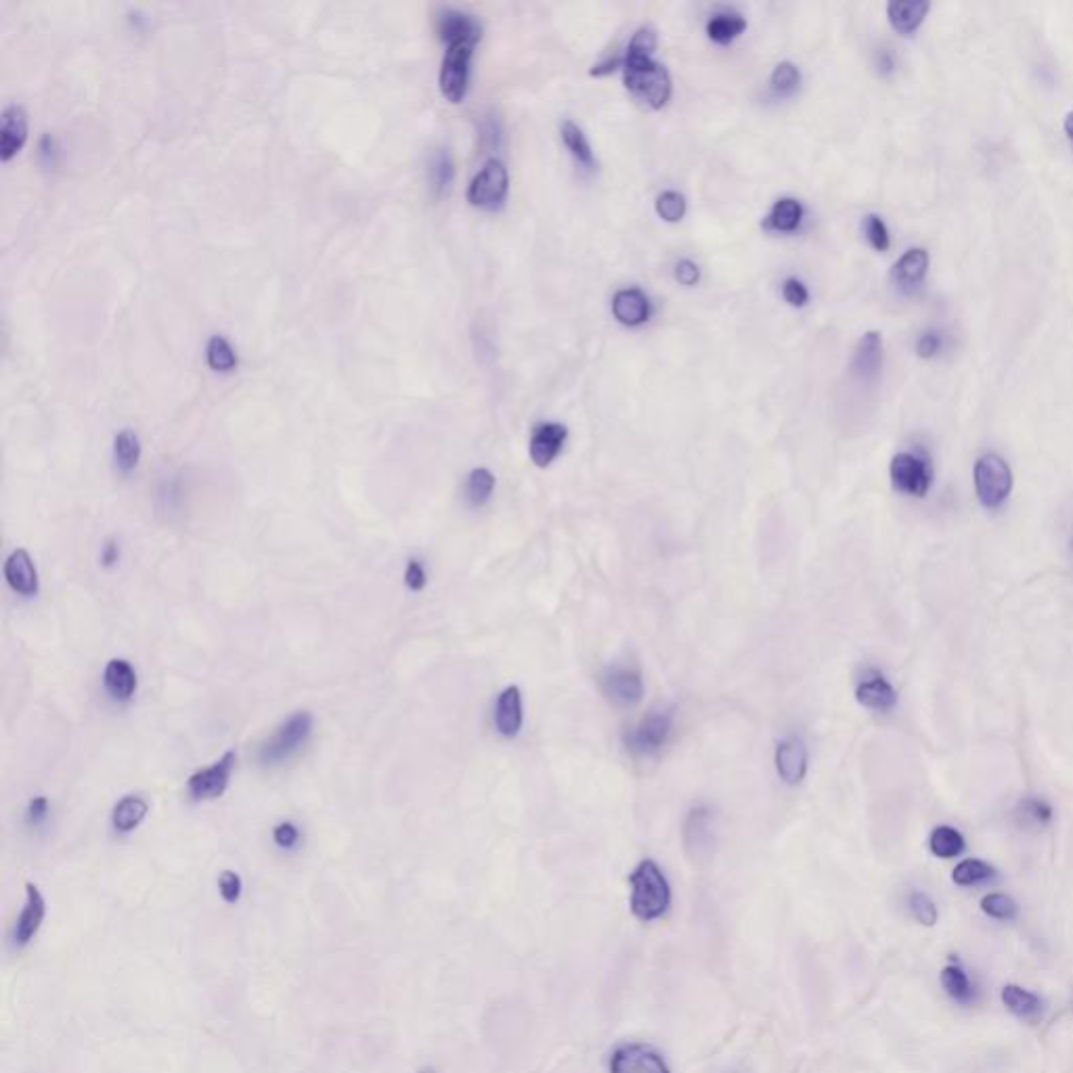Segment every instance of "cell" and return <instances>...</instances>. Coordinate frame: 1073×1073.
I'll list each match as a JSON object with an SVG mask.
<instances>
[{"label": "cell", "mask_w": 1073, "mask_h": 1073, "mask_svg": "<svg viewBox=\"0 0 1073 1073\" xmlns=\"http://www.w3.org/2000/svg\"><path fill=\"white\" fill-rule=\"evenodd\" d=\"M114 459L116 466L128 474L133 472L141 462V441L135 430H120L114 439Z\"/></svg>", "instance_id": "31"}, {"label": "cell", "mask_w": 1073, "mask_h": 1073, "mask_svg": "<svg viewBox=\"0 0 1073 1073\" xmlns=\"http://www.w3.org/2000/svg\"><path fill=\"white\" fill-rule=\"evenodd\" d=\"M273 841L281 849H292L300 841V828L294 822H281L273 828Z\"/></svg>", "instance_id": "47"}, {"label": "cell", "mask_w": 1073, "mask_h": 1073, "mask_svg": "<svg viewBox=\"0 0 1073 1073\" xmlns=\"http://www.w3.org/2000/svg\"><path fill=\"white\" fill-rule=\"evenodd\" d=\"M931 11L929 0H893L887 5V17L891 28L902 34L912 36L923 26L927 13Z\"/></svg>", "instance_id": "23"}, {"label": "cell", "mask_w": 1073, "mask_h": 1073, "mask_svg": "<svg viewBox=\"0 0 1073 1073\" xmlns=\"http://www.w3.org/2000/svg\"><path fill=\"white\" fill-rule=\"evenodd\" d=\"M147 814L149 803L139 795H128L116 803L112 812V826L114 830L122 832V835H128V832L137 830L143 824Z\"/></svg>", "instance_id": "26"}, {"label": "cell", "mask_w": 1073, "mask_h": 1073, "mask_svg": "<svg viewBox=\"0 0 1073 1073\" xmlns=\"http://www.w3.org/2000/svg\"><path fill=\"white\" fill-rule=\"evenodd\" d=\"M992 877H996L994 866H990L988 862H983V860H975V858L960 862L952 872L954 883L962 885V887L979 885L983 881H990Z\"/></svg>", "instance_id": "36"}, {"label": "cell", "mask_w": 1073, "mask_h": 1073, "mask_svg": "<svg viewBox=\"0 0 1073 1073\" xmlns=\"http://www.w3.org/2000/svg\"><path fill=\"white\" fill-rule=\"evenodd\" d=\"M49 816V799L47 797H34L28 805V822L34 826H40Z\"/></svg>", "instance_id": "51"}, {"label": "cell", "mask_w": 1073, "mask_h": 1073, "mask_svg": "<svg viewBox=\"0 0 1073 1073\" xmlns=\"http://www.w3.org/2000/svg\"><path fill=\"white\" fill-rule=\"evenodd\" d=\"M883 361V336L879 332H866L853 350L851 374L860 382H874L881 376Z\"/></svg>", "instance_id": "13"}, {"label": "cell", "mask_w": 1073, "mask_h": 1073, "mask_svg": "<svg viewBox=\"0 0 1073 1073\" xmlns=\"http://www.w3.org/2000/svg\"><path fill=\"white\" fill-rule=\"evenodd\" d=\"M45 914H47V902L45 897H42L40 889L34 885V883H28L26 885V904H24V910H21L17 923H15V944L17 946H26L30 944V941L34 939V935L38 933V929L42 927V921H45Z\"/></svg>", "instance_id": "21"}, {"label": "cell", "mask_w": 1073, "mask_h": 1073, "mask_svg": "<svg viewBox=\"0 0 1073 1073\" xmlns=\"http://www.w3.org/2000/svg\"><path fill=\"white\" fill-rule=\"evenodd\" d=\"M426 583H428V575H426L424 564L420 560H409L405 568V585L411 591H422Z\"/></svg>", "instance_id": "49"}, {"label": "cell", "mask_w": 1073, "mask_h": 1073, "mask_svg": "<svg viewBox=\"0 0 1073 1073\" xmlns=\"http://www.w3.org/2000/svg\"><path fill=\"white\" fill-rule=\"evenodd\" d=\"M671 730L673 709H652L627 732V751L633 757H652L665 747Z\"/></svg>", "instance_id": "5"}, {"label": "cell", "mask_w": 1073, "mask_h": 1073, "mask_svg": "<svg viewBox=\"0 0 1073 1073\" xmlns=\"http://www.w3.org/2000/svg\"><path fill=\"white\" fill-rule=\"evenodd\" d=\"M1002 1002L1015 1017L1023 1021H1038L1042 1015V1000L1019 985H1006L1002 990Z\"/></svg>", "instance_id": "28"}, {"label": "cell", "mask_w": 1073, "mask_h": 1073, "mask_svg": "<svg viewBox=\"0 0 1073 1073\" xmlns=\"http://www.w3.org/2000/svg\"><path fill=\"white\" fill-rule=\"evenodd\" d=\"M242 889H244V883L237 872L233 870L221 872V877H218V891H221V897L227 904H237L239 897H242Z\"/></svg>", "instance_id": "45"}, {"label": "cell", "mask_w": 1073, "mask_h": 1073, "mask_svg": "<svg viewBox=\"0 0 1073 1073\" xmlns=\"http://www.w3.org/2000/svg\"><path fill=\"white\" fill-rule=\"evenodd\" d=\"M981 910L992 918H998V921H1013L1019 912L1017 904L1011 900V897L1002 893L985 895L981 900Z\"/></svg>", "instance_id": "41"}, {"label": "cell", "mask_w": 1073, "mask_h": 1073, "mask_svg": "<svg viewBox=\"0 0 1073 1073\" xmlns=\"http://www.w3.org/2000/svg\"><path fill=\"white\" fill-rule=\"evenodd\" d=\"M1017 814L1023 818L1025 824H1034V826H1046L1053 822V807H1050L1044 799H1023L1019 803V809Z\"/></svg>", "instance_id": "40"}, {"label": "cell", "mask_w": 1073, "mask_h": 1073, "mask_svg": "<svg viewBox=\"0 0 1073 1073\" xmlns=\"http://www.w3.org/2000/svg\"><path fill=\"white\" fill-rule=\"evenodd\" d=\"M623 78L631 95L650 109H663L671 99V76L652 57H631L625 53Z\"/></svg>", "instance_id": "2"}, {"label": "cell", "mask_w": 1073, "mask_h": 1073, "mask_svg": "<svg viewBox=\"0 0 1073 1073\" xmlns=\"http://www.w3.org/2000/svg\"><path fill=\"white\" fill-rule=\"evenodd\" d=\"M675 279L682 283V286H694V283L700 279V269L696 262L692 260H680L675 267Z\"/></svg>", "instance_id": "50"}, {"label": "cell", "mask_w": 1073, "mask_h": 1073, "mask_svg": "<svg viewBox=\"0 0 1073 1073\" xmlns=\"http://www.w3.org/2000/svg\"><path fill=\"white\" fill-rule=\"evenodd\" d=\"M617 68H623V57H615V59L602 61V63L594 65V70H591L589 74H591V76H606V74H610V72H615Z\"/></svg>", "instance_id": "53"}, {"label": "cell", "mask_w": 1073, "mask_h": 1073, "mask_svg": "<svg viewBox=\"0 0 1073 1073\" xmlns=\"http://www.w3.org/2000/svg\"><path fill=\"white\" fill-rule=\"evenodd\" d=\"M715 843V816L709 807L698 805L686 818L684 845L692 860L709 858Z\"/></svg>", "instance_id": "12"}, {"label": "cell", "mask_w": 1073, "mask_h": 1073, "mask_svg": "<svg viewBox=\"0 0 1073 1073\" xmlns=\"http://www.w3.org/2000/svg\"><path fill=\"white\" fill-rule=\"evenodd\" d=\"M803 221V206L793 200V197H782L772 208V212L765 218V229L778 231V233H793L799 229Z\"/></svg>", "instance_id": "29"}, {"label": "cell", "mask_w": 1073, "mask_h": 1073, "mask_svg": "<svg viewBox=\"0 0 1073 1073\" xmlns=\"http://www.w3.org/2000/svg\"><path fill=\"white\" fill-rule=\"evenodd\" d=\"M929 252L925 248H910L900 258L895 260L891 269V281L900 288L904 294H912L914 290L921 288V283L927 277L929 271Z\"/></svg>", "instance_id": "14"}, {"label": "cell", "mask_w": 1073, "mask_h": 1073, "mask_svg": "<svg viewBox=\"0 0 1073 1073\" xmlns=\"http://www.w3.org/2000/svg\"><path fill=\"white\" fill-rule=\"evenodd\" d=\"M782 296L791 306H805L809 300V292L803 286V281L797 277H788L782 286Z\"/></svg>", "instance_id": "48"}, {"label": "cell", "mask_w": 1073, "mask_h": 1073, "mask_svg": "<svg viewBox=\"0 0 1073 1073\" xmlns=\"http://www.w3.org/2000/svg\"><path fill=\"white\" fill-rule=\"evenodd\" d=\"M235 761H237V753L227 751L221 759L214 761L210 768H202L195 774H191L187 780L189 795L195 801H210V799L223 797L229 786Z\"/></svg>", "instance_id": "10"}, {"label": "cell", "mask_w": 1073, "mask_h": 1073, "mask_svg": "<svg viewBox=\"0 0 1073 1073\" xmlns=\"http://www.w3.org/2000/svg\"><path fill=\"white\" fill-rule=\"evenodd\" d=\"M656 49V32L652 28H640L638 32L633 34L629 47H627V55L631 57H652Z\"/></svg>", "instance_id": "44"}, {"label": "cell", "mask_w": 1073, "mask_h": 1073, "mask_svg": "<svg viewBox=\"0 0 1073 1073\" xmlns=\"http://www.w3.org/2000/svg\"><path fill=\"white\" fill-rule=\"evenodd\" d=\"M566 434L568 432L562 424L547 422V424L535 426L531 434V443H529V453H531L533 464L539 468L550 466L558 457V453L562 451Z\"/></svg>", "instance_id": "20"}, {"label": "cell", "mask_w": 1073, "mask_h": 1073, "mask_svg": "<svg viewBox=\"0 0 1073 1073\" xmlns=\"http://www.w3.org/2000/svg\"><path fill=\"white\" fill-rule=\"evenodd\" d=\"M495 730L503 738H516L522 730V694L518 686H508L497 696L495 703Z\"/></svg>", "instance_id": "22"}, {"label": "cell", "mask_w": 1073, "mask_h": 1073, "mask_svg": "<svg viewBox=\"0 0 1073 1073\" xmlns=\"http://www.w3.org/2000/svg\"><path fill=\"white\" fill-rule=\"evenodd\" d=\"M747 30V19H744L736 11H719L711 15L707 24V34L715 42V45L728 47L732 42Z\"/></svg>", "instance_id": "27"}, {"label": "cell", "mask_w": 1073, "mask_h": 1073, "mask_svg": "<svg viewBox=\"0 0 1073 1073\" xmlns=\"http://www.w3.org/2000/svg\"><path fill=\"white\" fill-rule=\"evenodd\" d=\"M631 912L644 923L659 921L671 906V887L659 864L644 860L629 874Z\"/></svg>", "instance_id": "1"}, {"label": "cell", "mask_w": 1073, "mask_h": 1073, "mask_svg": "<svg viewBox=\"0 0 1073 1073\" xmlns=\"http://www.w3.org/2000/svg\"><path fill=\"white\" fill-rule=\"evenodd\" d=\"M5 579L15 594L24 598L36 596L40 589L36 564L32 556L26 550H21V547L11 552L9 558L5 560Z\"/></svg>", "instance_id": "19"}, {"label": "cell", "mask_w": 1073, "mask_h": 1073, "mask_svg": "<svg viewBox=\"0 0 1073 1073\" xmlns=\"http://www.w3.org/2000/svg\"><path fill=\"white\" fill-rule=\"evenodd\" d=\"M941 983H944V988L952 1000L960 1004H971L975 1000V988L967 971L962 967L958 965L946 967L944 973H941Z\"/></svg>", "instance_id": "34"}, {"label": "cell", "mask_w": 1073, "mask_h": 1073, "mask_svg": "<svg viewBox=\"0 0 1073 1073\" xmlns=\"http://www.w3.org/2000/svg\"><path fill=\"white\" fill-rule=\"evenodd\" d=\"M801 84V74H799V68L795 63L791 61H782L778 63L774 72H772V91L780 97H788L797 93Z\"/></svg>", "instance_id": "38"}, {"label": "cell", "mask_w": 1073, "mask_h": 1073, "mask_svg": "<svg viewBox=\"0 0 1073 1073\" xmlns=\"http://www.w3.org/2000/svg\"><path fill=\"white\" fill-rule=\"evenodd\" d=\"M120 560V547L114 539H107L101 547V562L103 566H114Z\"/></svg>", "instance_id": "52"}, {"label": "cell", "mask_w": 1073, "mask_h": 1073, "mask_svg": "<svg viewBox=\"0 0 1073 1073\" xmlns=\"http://www.w3.org/2000/svg\"><path fill=\"white\" fill-rule=\"evenodd\" d=\"M562 141H564L566 149L571 151V156L577 160L579 166H583L587 170H591L596 166L594 151H591V145H589L583 130L573 120H566L562 124Z\"/></svg>", "instance_id": "33"}, {"label": "cell", "mask_w": 1073, "mask_h": 1073, "mask_svg": "<svg viewBox=\"0 0 1073 1073\" xmlns=\"http://www.w3.org/2000/svg\"><path fill=\"white\" fill-rule=\"evenodd\" d=\"M610 1073H671L661 1053L646 1044H623L610 1057Z\"/></svg>", "instance_id": "11"}, {"label": "cell", "mask_w": 1073, "mask_h": 1073, "mask_svg": "<svg viewBox=\"0 0 1073 1073\" xmlns=\"http://www.w3.org/2000/svg\"><path fill=\"white\" fill-rule=\"evenodd\" d=\"M776 772L784 784H799L807 774V747L797 736H788L776 747Z\"/></svg>", "instance_id": "18"}, {"label": "cell", "mask_w": 1073, "mask_h": 1073, "mask_svg": "<svg viewBox=\"0 0 1073 1073\" xmlns=\"http://www.w3.org/2000/svg\"><path fill=\"white\" fill-rule=\"evenodd\" d=\"M1063 130H1065V135H1067L1069 143L1073 145V109H1071V112H1067V114H1065V120H1063Z\"/></svg>", "instance_id": "55"}, {"label": "cell", "mask_w": 1073, "mask_h": 1073, "mask_svg": "<svg viewBox=\"0 0 1073 1073\" xmlns=\"http://www.w3.org/2000/svg\"><path fill=\"white\" fill-rule=\"evenodd\" d=\"M889 476L895 491L910 497H927L933 485V466L927 455L902 451L891 459Z\"/></svg>", "instance_id": "6"}, {"label": "cell", "mask_w": 1073, "mask_h": 1073, "mask_svg": "<svg viewBox=\"0 0 1073 1073\" xmlns=\"http://www.w3.org/2000/svg\"><path fill=\"white\" fill-rule=\"evenodd\" d=\"M313 732V715L309 711H298L288 721L277 728V732L260 744L258 759L265 765H277L288 761L292 755L304 747Z\"/></svg>", "instance_id": "4"}, {"label": "cell", "mask_w": 1073, "mask_h": 1073, "mask_svg": "<svg viewBox=\"0 0 1073 1073\" xmlns=\"http://www.w3.org/2000/svg\"><path fill=\"white\" fill-rule=\"evenodd\" d=\"M455 166L447 149H436L428 162V181L436 195H445L453 183Z\"/></svg>", "instance_id": "32"}, {"label": "cell", "mask_w": 1073, "mask_h": 1073, "mask_svg": "<svg viewBox=\"0 0 1073 1073\" xmlns=\"http://www.w3.org/2000/svg\"><path fill=\"white\" fill-rule=\"evenodd\" d=\"M472 42H455V45L447 47V53L441 63L439 84L441 93L451 103H462L468 93L470 82V61L474 55Z\"/></svg>", "instance_id": "8"}, {"label": "cell", "mask_w": 1073, "mask_h": 1073, "mask_svg": "<svg viewBox=\"0 0 1073 1073\" xmlns=\"http://www.w3.org/2000/svg\"><path fill=\"white\" fill-rule=\"evenodd\" d=\"M600 690L617 707H635L644 696L642 673L627 665H610L600 673Z\"/></svg>", "instance_id": "9"}, {"label": "cell", "mask_w": 1073, "mask_h": 1073, "mask_svg": "<svg viewBox=\"0 0 1073 1073\" xmlns=\"http://www.w3.org/2000/svg\"><path fill=\"white\" fill-rule=\"evenodd\" d=\"M965 837H962V832L956 830L954 826H937L931 837H929V847H931V853L941 860H950V858H956L960 856L962 851H965Z\"/></svg>", "instance_id": "30"}, {"label": "cell", "mask_w": 1073, "mask_h": 1073, "mask_svg": "<svg viewBox=\"0 0 1073 1073\" xmlns=\"http://www.w3.org/2000/svg\"><path fill=\"white\" fill-rule=\"evenodd\" d=\"M877 65H879L881 74H891V72L895 70V57H893V53H891V51H881V53L877 55Z\"/></svg>", "instance_id": "54"}, {"label": "cell", "mask_w": 1073, "mask_h": 1073, "mask_svg": "<svg viewBox=\"0 0 1073 1073\" xmlns=\"http://www.w3.org/2000/svg\"><path fill=\"white\" fill-rule=\"evenodd\" d=\"M436 30H439L441 40L447 42V47L455 45V42H472V45H476L480 36H483L480 21L474 15L457 9L441 11L436 17Z\"/></svg>", "instance_id": "15"}, {"label": "cell", "mask_w": 1073, "mask_h": 1073, "mask_svg": "<svg viewBox=\"0 0 1073 1073\" xmlns=\"http://www.w3.org/2000/svg\"><path fill=\"white\" fill-rule=\"evenodd\" d=\"M856 700L870 711L887 713L897 705V692L881 671L870 669L856 686Z\"/></svg>", "instance_id": "16"}, {"label": "cell", "mask_w": 1073, "mask_h": 1073, "mask_svg": "<svg viewBox=\"0 0 1073 1073\" xmlns=\"http://www.w3.org/2000/svg\"><path fill=\"white\" fill-rule=\"evenodd\" d=\"M510 189V174L501 160L491 158L476 172L468 187V202L483 210H497L503 206Z\"/></svg>", "instance_id": "7"}, {"label": "cell", "mask_w": 1073, "mask_h": 1073, "mask_svg": "<svg viewBox=\"0 0 1073 1073\" xmlns=\"http://www.w3.org/2000/svg\"><path fill=\"white\" fill-rule=\"evenodd\" d=\"M864 235L868 239V244L877 250V252H885L889 250L891 246V235H889V229L885 225L883 218L879 214H868L864 218Z\"/></svg>", "instance_id": "42"}, {"label": "cell", "mask_w": 1073, "mask_h": 1073, "mask_svg": "<svg viewBox=\"0 0 1073 1073\" xmlns=\"http://www.w3.org/2000/svg\"><path fill=\"white\" fill-rule=\"evenodd\" d=\"M206 359L216 371H233L237 367V353L225 336H212L208 340Z\"/></svg>", "instance_id": "37"}, {"label": "cell", "mask_w": 1073, "mask_h": 1073, "mask_svg": "<svg viewBox=\"0 0 1073 1073\" xmlns=\"http://www.w3.org/2000/svg\"><path fill=\"white\" fill-rule=\"evenodd\" d=\"M908 906H910V912H912V916L916 918L918 923H923L927 927H933L937 923V916H939L937 906L933 904V900L929 895H925L921 891L910 893Z\"/></svg>", "instance_id": "43"}, {"label": "cell", "mask_w": 1073, "mask_h": 1073, "mask_svg": "<svg viewBox=\"0 0 1073 1073\" xmlns=\"http://www.w3.org/2000/svg\"><path fill=\"white\" fill-rule=\"evenodd\" d=\"M495 489V476L487 468H474L466 478V499L470 506L480 508L491 499Z\"/></svg>", "instance_id": "35"}, {"label": "cell", "mask_w": 1073, "mask_h": 1073, "mask_svg": "<svg viewBox=\"0 0 1073 1073\" xmlns=\"http://www.w3.org/2000/svg\"><path fill=\"white\" fill-rule=\"evenodd\" d=\"M975 493L985 510H998L1013 491V470L998 453H985L973 470Z\"/></svg>", "instance_id": "3"}, {"label": "cell", "mask_w": 1073, "mask_h": 1073, "mask_svg": "<svg viewBox=\"0 0 1073 1073\" xmlns=\"http://www.w3.org/2000/svg\"><path fill=\"white\" fill-rule=\"evenodd\" d=\"M944 348V334L939 330H927L916 340V353L923 359H933Z\"/></svg>", "instance_id": "46"}, {"label": "cell", "mask_w": 1073, "mask_h": 1073, "mask_svg": "<svg viewBox=\"0 0 1073 1073\" xmlns=\"http://www.w3.org/2000/svg\"><path fill=\"white\" fill-rule=\"evenodd\" d=\"M418 1073H436V1071H434L432 1067H424V1069H420Z\"/></svg>", "instance_id": "56"}, {"label": "cell", "mask_w": 1073, "mask_h": 1073, "mask_svg": "<svg viewBox=\"0 0 1073 1073\" xmlns=\"http://www.w3.org/2000/svg\"><path fill=\"white\" fill-rule=\"evenodd\" d=\"M103 686L107 694L120 703H126L137 692V671L124 659H112L103 671Z\"/></svg>", "instance_id": "24"}, {"label": "cell", "mask_w": 1073, "mask_h": 1073, "mask_svg": "<svg viewBox=\"0 0 1073 1073\" xmlns=\"http://www.w3.org/2000/svg\"><path fill=\"white\" fill-rule=\"evenodd\" d=\"M28 139V114L19 103H11L3 109L0 118V158L9 162L15 153L24 147Z\"/></svg>", "instance_id": "17"}, {"label": "cell", "mask_w": 1073, "mask_h": 1073, "mask_svg": "<svg viewBox=\"0 0 1073 1073\" xmlns=\"http://www.w3.org/2000/svg\"><path fill=\"white\" fill-rule=\"evenodd\" d=\"M656 214L667 223H677L686 216V197L677 191H665L656 197Z\"/></svg>", "instance_id": "39"}, {"label": "cell", "mask_w": 1073, "mask_h": 1073, "mask_svg": "<svg viewBox=\"0 0 1073 1073\" xmlns=\"http://www.w3.org/2000/svg\"><path fill=\"white\" fill-rule=\"evenodd\" d=\"M612 315L627 327H638L650 317V302L644 292L629 288L621 290L612 298Z\"/></svg>", "instance_id": "25"}]
</instances>
